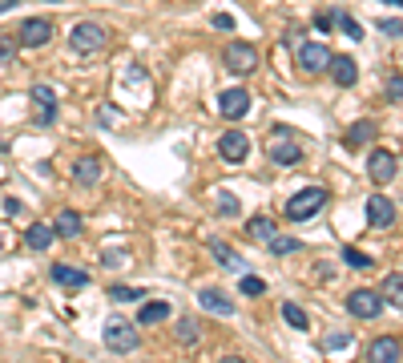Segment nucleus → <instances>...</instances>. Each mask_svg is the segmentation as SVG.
<instances>
[{
    "mask_svg": "<svg viewBox=\"0 0 403 363\" xmlns=\"http://www.w3.org/2000/svg\"><path fill=\"white\" fill-rule=\"evenodd\" d=\"M174 339H177L182 347H193V343H198V323H193V319H177Z\"/></svg>",
    "mask_w": 403,
    "mask_h": 363,
    "instance_id": "nucleus-31",
    "label": "nucleus"
},
{
    "mask_svg": "<svg viewBox=\"0 0 403 363\" xmlns=\"http://www.w3.org/2000/svg\"><path fill=\"white\" fill-rule=\"evenodd\" d=\"M101 174H105L101 158H81V162L73 165V182H77V186H97V182H101Z\"/></svg>",
    "mask_w": 403,
    "mask_h": 363,
    "instance_id": "nucleus-20",
    "label": "nucleus"
},
{
    "mask_svg": "<svg viewBox=\"0 0 403 363\" xmlns=\"http://www.w3.org/2000/svg\"><path fill=\"white\" fill-rule=\"evenodd\" d=\"M351 343V335L347 331H335V335H327V351H339V347H347Z\"/></svg>",
    "mask_w": 403,
    "mask_h": 363,
    "instance_id": "nucleus-40",
    "label": "nucleus"
},
{
    "mask_svg": "<svg viewBox=\"0 0 403 363\" xmlns=\"http://www.w3.org/2000/svg\"><path fill=\"white\" fill-rule=\"evenodd\" d=\"M383 4H399V0H383Z\"/></svg>",
    "mask_w": 403,
    "mask_h": 363,
    "instance_id": "nucleus-44",
    "label": "nucleus"
},
{
    "mask_svg": "<svg viewBox=\"0 0 403 363\" xmlns=\"http://www.w3.org/2000/svg\"><path fill=\"white\" fill-rule=\"evenodd\" d=\"M105 347L117 351V355H129V351H137V347H142V335H137L133 323H125V319H117V315H113L109 323H105Z\"/></svg>",
    "mask_w": 403,
    "mask_h": 363,
    "instance_id": "nucleus-5",
    "label": "nucleus"
},
{
    "mask_svg": "<svg viewBox=\"0 0 403 363\" xmlns=\"http://www.w3.org/2000/svg\"><path fill=\"white\" fill-rule=\"evenodd\" d=\"M0 247H4V231H0Z\"/></svg>",
    "mask_w": 403,
    "mask_h": 363,
    "instance_id": "nucleus-45",
    "label": "nucleus"
},
{
    "mask_svg": "<svg viewBox=\"0 0 403 363\" xmlns=\"http://www.w3.org/2000/svg\"><path fill=\"white\" fill-rule=\"evenodd\" d=\"M16 49H20V45H16V36H0V69L16 61Z\"/></svg>",
    "mask_w": 403,
    "mask_h": 363,
    "instance_id": "nucleus-35",
    "label": "nucleus"
},
{
    "mask_svg": "<svg viewBox=\"0 0 403 363\" xmlns=\"http://www.w3.org/2000/svg\"><path fill=\"white\" fill-rule=\"evenodd\" d=\"M53 33H57V25H53L48 17H29L13 36H16L20 49H45L48 41H53Z\"/></svg>",
    "mask_w": 403,
    "mask_h": 363,
    "instance_id": "nucleus-6",
    "label": "nucleus"
},
{
    "mask_svg": "<svg viewBox=\"0 0 403 363\" xmlns=\"http://www.w3.org/2000/svg\"><path fill=\"white\" fill-rule=\"evenodd\" d=\"M214 210H218V218H238L242 214V202H238V194H230V190H218L214 194Z\"/></svg>",
    "mask_w": 403,
    "mask_h": 363,
    "instance_id": "nucleus-24",
    "label": "nucleus"
},
{
    "mask_svg": "<svg viewBox=\"0 0 403 363\" xmlns=\"http://www.w3.org/2000/svg\"><path fill=\"white\" fill-rule=\"evenodd\" d=\"M266 247H271L274 254H294V250L303 247V242H299V238H287V234H278V231H274L271 238H266Z\"/></svg>",
    "mask_w": 403,
    "mask_h": 363,
    "instance_id": "nucleus-32",
    "label": "nucleus"
},
{
    "mask_svg": "<svg viewBox=\"0 0 403 363\" xmlns=\"http://www.w3.org/2000/svg\"><path fill=\"white\" fill-rule=\"evenodd\" d=\"M294 57H299V69H303V73H322V69H327L331 49H327L322 41H299Z\"/></svg>",
    "mask_w": 403,
    "mask_h": 363,
    "instance_id": "nucleus-11",
    "label": "nucleus"
},
{
    "mask_svg": "<svg viewBox=\"0 0 403 363\" xmlns=\"http://www.w3.org/2000/svg\"><path fill=\"white\" fill-rule=\"evenodd\" d=\"M399 291H403V275H399V270H391V275L383 279V299L391 303V307H399V303H403Z\"/></svg>",
    "mask_w": 403,
    "mask_h": 363,
    "instance_id": "nucleus-28",
    "label": "nucleus"
},
{
    "mask_svg": "<svg viewBox=\"0 0 403 363\" xmlns=\"http://www.w3.org/2000/svg\"><path fill=\"white\" fill-rule=\"evenodd\" d=\"M299 36H303V33H299V29H290V33H287V36H282V41H287L290 49H299Z\"/></svg>",
    "mask_w": 403,
    "mask_h": 363,
    "instance_id": "nucleus-41",
    "label": "nucleus"
},
{
    "mask_svg": "<svg viewBox=\"0 0 403 363\" xmlns=\"http://www.w3.org/2000/svg\"><path fill=\"white\" fill-rule=\"evenodd\" d=\"M399 97H403V73L399 69H391V77H387V101L399 105Z\"/></svg>",
    "mask_w": 403,
    "mask_h": 363,
    "instance_id": "nucleus-34",
    "label": "nucleus"
},
{
    "mask_svg": "<svg viewBox=\"0 0 403 363\" xmlns=\"http://www.w3.org/2000/svg\"><path fill=\"white\" fill-rule=\"evenodd\" d=\"M375 137H379V121L363 117V121L347 125V133H343V146H347V149H363V146H371Z\"/></svg>",
    "mask_w": 403,
    "mask_h": 363,
    "instance_id": "nucleus-14",
    "label": "nucleus"
},
{
    "mask_svg": "<svg viewBox=\"0 0 403 363\" xmlns=\"http://www.w3.org/2000/svg\"><path fill=\"white\" fill-rule=\"evenodd\" d=\"M322 73H327L339 89H351V85L359 81V65H355V57H347V53H331Z\"/></svg>",
    "mask_w": 403,
    "mask_h": 363,
    "instance_id": "nucleus-9",
    "label": "nucleus"
},
{
    "mask_svg": "<svg viewBox=\"0 0 403 363\" xmlns=\"http://www.w3.org/2000/svg\"><path fill=\"white\" fill-rule=\"evenodd\" d=\"M101 263L109 266V270H117V266L129 263V254H125V250H105V254H101Z\"/></svg>",
    "mask_w": 403,
    "mask_h": 363,
    "instance_id": "nucleus-37",
    "label": "nucleus"
},
{
    "mask_svg": "<svg viewBox=\"0 0 403 363\" xmlns=\"http://www.w3.org/2000/svg\"><path fill=\"white\" fill-rule=\"evenodd\" d=\"M315 29H319L322 36H331V29H335V13H319V17H315Z\"/></svg>",
    "mask_w": 403,
    "mask_h": 363,
    "instance_id": "nucleus-39",
    "label": "nucleus"
},
{
    "mask_svg": "<svg viewBox=\"0 0 403 363\" xmlns=\"http://www.w3.org/2000/svg\"><path fill=\"white\" fill-rule=\"evenodd\" d=\"M282 319H287V327H294V331H310V315H306L299 303H282Z\"/></svg>",
    "mask_w": 403,
    "mask_h": 363,
    "instance_id": "nucleus-26",
    "label": "nucleus"
},
{
    "mask_svg": "<svg viewBox=\"0 0 403 363\" xmlns=\"http://www.w3.org/2000/svg\"><path fill=\"white\" fill-rule=\"evenodd\" d=\"M109 299H113V303H142L145 291H142V287H113Z\"/></svg>",
    "mask_w": 403,
    "mask_h": 363,
    "instance_id": "nucleus-33",
    "label": "nucleus"
},
{
    "mask_svg": "<svg viewBox=\"0 0 403 363\" xmlns=\"http://www.w3.org/2000/svg\"><path fill=\"white\" fill-rule=\"evenodd\" d=\"M218 109H222V117L226 121H242V117L250 114V93L246 89H226L222 97H218Z\"/></svg>",
    "mask_w": 403,
    "mask_h": 363,
    "instance_id": "nucleus-13",
    "label": "nucleus"
},
{
    "mask_svg": "<svg viewBox=\"0 0 403 363\" xmlns=\"http://www.w3.org/2000/svg\"><path fill=\"white\" fill-rule=\"evenodd\" d=\"M170 319H174V307L165 299H149L137 311V327H153V323H170Z\"/></svg>",
    "mask_w": 403,
    "mask_h": 363,
    "instance_id": "nucleus-18",
    "label": "nucleus"
},
{
    "mask_svg": "<svg viewBox=\"0 0 403 363\" xmlns=\"http://www.w3.org/2000/svg\"><path fill=\"white\" fill-rule=\"evenodd\" d=\"M327 206V190L322 186H303L299 194H290L287 206H282V214L290 218V222H306V218H315Z\"/></svg>",
    "mask_w": 403,
    "mask_h": 363,
    "instance_id": "nucleus-1",
    "label": "nucleus"
},
{
    "mask_svg": "<svg viewBox=\"0 0 403 363\" xmlns=\"http://www.w3.org/2000/svg\"><path fill=\"white\" fill-rule=\"evenodd\" d=\"M266 158H271L274 165H282V170H290V165H299L303 162V146L290 137L287 125H274L271 133V146H266Z\"/></svg>",
    "mask_w": 403,
    "mask_h": 363,
    "instance_id": "nucleus-4",
    "label": "nucleus"
},
{
    "mask_svg": "<svg viewBox=\"0 0 403 363\" xmlns=\"http://www.w3.org/2000/svg\"><path fill=\"white\" fill-rule=\"evenodd\" d=\"M32 101L41 105L36 125H53V121H57V89H53V85H32Z\"/></svg>",
    "mask_w": 403,
    "mask_h": 363,
    "instance_id": "nucleus-17",
    "label": "nucleus"
},
{
    "mask_svg": "<svg viewBox=\"0 0 403 363\" xmlns=\"http://www.w3.org/2000/svg\"><path fill=\"white\" fill-rule=\"evenodd\" d=\"M4 210H8V214H20L25 206H20V198H8V202H4Z\"/></svg>",
    "mask_w": 403,
    "mask_h": 363,
    "instance_id": "nucleus-42",
    "label": "nucleus"
},
{
    "mask_svg": "<svg viewBox=\"0 0 403 363\" xmlns=\"http://www.w3.org/2000/svg\"><path fill=\"white\" fill-rule=\"evenodd\" d=\"M210 254H214V259H218V266H226V270H246V263H242V254L234 247H226V242H218V238H214V242H210Z\"/></svg>",
    "mask_w": 403,
    "mask_h": 363,
    "instance_id": "nucleus-22",
    "label": "nucleus"
},
{
    "mask_svg": "<svg viewBox=\"0 0 403 363\" xmlns=\"http://www.w3.org/2000/svg\"><path fill=\"white\" fill-rule=\"evenodd\" d=\"M81 231H85V218H81L77 210H61L57 222H53V234H57V238H77Z\"/></svg>",
    "mask_w": 403,
    "mask_h": 363,
    "instance_id": "nucleus-21",
    "label": "nucleus"
},
{
    "mask_svg": "<svg viewBox=\"0 0 403 363\" xmlns=\"http://www.w3.org/2000/svg\"><path fill=\"white\" fill-rule=\"evenodd\" d=\"M258 61H262V53H258V45H250V41H230L222 53V65L234 73V77H250L258 69Z\"/></svg>",
    "mask_w": 403,
    "mask_h": 363,
    "instance_id": "nucleus-3",
    "label": "nucleus"
},
{
    "mask_svg": "<svg viewBox=\"0 0 403 363\" xmlns=\"http://www.w3.org/2000/svg\"><path fill=\"white\" fill-rule=\"evenodd\" d=\"M25 242H29V250H48L57 242V234H53V226H45V222H32L29 231H25Z\"/></svg>",
    "mask_w": 403,
    "mask_h": 363,
    "instance_id": "nucleus-23",
    "label": "nucleus"
},
{
    "mask_svg": "<svg viewBox=\"0 0 403 363\" xmlns=\"http://www.w3.org/2000/svg\"><path fill=\"white\" fill-rule=\"evenodd\" d=\"M238 291H242L246 299H262V295H266V279H258V275H246V270H242Z\"/></svg>",
    "mask_w": 403,
    "mask_h": 363,
    "instance_id": "nucleus-29",
    "label": "nucleus"
},
{
    "mask_svg": "<svg viewBox=\"0 0 403 363\" xmlns=\"http://www.w3.org/2000/svg\"><path fill=\"white\" fill-rule=\"evenodd\" d=\"M48 279L57 282V287H73V291H81V287H89V270H77V266H69V263H53L48 266Z\"/></svg>",
    "mask_w": 403,
    "mask_h": 363,
    "instance_id": "nucleus-15",
    "label": "nucleus"
},
{
    "mask_svg": "<svg viewBox=\"0 0 403 363\" xmlns=\"http://www.w3.org/2000/svg\"><path fill=\"white\" fill-rule=\"evenodd\" d=\"M367 174L375 186H391L395 182V174H399V158L391 153V149H371V158H367Z\"/></svg>",
    "mask_w": 403,
    "mask_h": 363,
    "instance_id": "nucleus-7",
    "label": "nucleus"
},
{
    "mask_svg": "<svg viewBox=\"0 0 403 363\" xmlns=\"http://www.w3.org/2000/svg\"><path fill=\"white\" fill-rule=\"evenodd\" d=\"M210 25H214L218 33H234V17H230V13H214V17H210Z\"/></svg>",
    "mask_w": 403,
    "mask_h": 363,
    "instance_id": "nucleus-38",
    "label": "nucleus"
},
{
    "mask_svg": "<svg viewBox=\"0 0 403 363\" xmlns=\"http://www.w3.org/2000/svg\"><path fill=\"white\" fill-rule=\"evenodd\" d=\"M367 226L371 231H391L395 226V202L387 194H371L367 198Z\"/></svg>",
    "mask_w": 403,
    "mask_h": 363,
    "instance_id": "nucleus-10",
    "label": "nucleus"
},
{
    "mask_svg": "<svg viewBox=\"0 0 403 363\" xmlns=\"http://www.w3.org/2000/svg\"><path fill=\"white\" fill-rule=\"evenodd\" d=\"M246 234L254 238V242H266L274 234V218H266V214H254L250 222H246Z\"/></svg>",
    "mask_w": 403,
    "mask_h": 363,
    "instance_id": "nucleus-25",
    "label": "nucleus"
},
{
    "mask_svg": "<svg viewBox=\"0 0 403 363\" xmlns=\"http://www.w3.org/2000/svg\"><path fill=\"white\" fill-rule=\"evenodd\" d=\"M383 36H391V41H399V33H403V25H399V17H383L379 25H375Z\"/></svg>",
    "mask_w": 403,
    "mask_h": 363,
    "instance_id": "nucleus-36",
    "label": "nucleus"
},
{
    "mask_svg": "<svg viewBox=\"0 0 403 363\" xmlns=\"http://www.w3.org/2000/svg\"><path fill=\"white\" fill-rule=\"evenodd\" d=\"M105 45H109V33H105L97 20H77V25H73V33H69V49L81 53V57L101 53Z\"/></svg>",
    "mask_w": 403,
    "mask_h": 363,
    "instance_id": "nucleus-2",
    "label": "nucleus"
},
{
    "mask_svg": "<svg viewBox=\"0 0 403 363\" xmlns=\"http://www.w3.org/2000/svg\"><path fill=\"white\" fill-rule=\"evenodd\" d=\"M218 153H222L230 165H242L246 158H250V137L242 130H230V133H222V142H218Z\"/></svg>",
    "mask_w": 403,
    "mask_h": 363,
    "instance_id": "nucleus-12",
    "label": "nucleus"
},
{
    "mask_svg": "<svg viewBox=\"0 0 403 363\" xmlns=\"http://www.w3.org/2000/svg\"><path fill=\"white\" fill-rule=\"evenodd\" d=\"M343 263L351 266V270H371L375 259H371L367 250H355V247H343Z\"/></svg>",
    "mask_w": 403,
    "mask_h": 363,
    "instance_id": "nucleus-27",
    "label": "nucleus"
},
{
    "mask_svg": "<svg viewBox=\"0 0 403 363\" xmlns=\"http://www.w3.org/2000/svg\"><path fill=\"white\" fill-rule=\"evenodd\" d=\"M16 8V0H0V13H13Z\"/></svg>",
    "mask_w": 403,
    "mask_h": 363,
    "instance_id": "nucleus-43",
    "label": "nucleus"
},
{
    "mask_svg": "<svg viewBox=\"0 0 403 363\" xmlns=\"http://www.w3.org/2000/svg\"><path fill=\"white\" fill-rule=\"evenodd\" d=\"M347 311H351L355 319H379V311H383V295L371 291V287H359V291L347 295Z\"/></svg>",
    "mask_w": 403,
    "mask_h": 363,
    "instance_id": "nucleus-8",
    "label": "nucleus"
},
{
    "mask_svg": "<svg viewBox=\"0 0 403 363\" xmlns=\"http://www.w3.org/2000/svg\"><path fill=\"white\" fill-rule=\"evenodd\" d=\"M198 303H202L210 315H222V319H230V315H234V299L226 295V291H218V287H206V291L198 295Z\"/></svg>",
    "mask_w": 403,
    "mask_h": 363,
    "instance_id": "nucleus-19",
    "label": "nucleus"
},
{
    "mask_svg": "<svg viewBox=\"0 0 403 363\" xmlns=\"http://www.w3.org/2000/svg\"><path fill=\"white\" fill-rule=\"evenodd\" d=\"M335 25L343 29V33L351 36V41H363V25L351 17V13H343V8H335Z\"/></svg>",
    "mask_w": 403,
    "mask_h": 363,
    "instance_id": "nucleus-30",
    "label": "nucleus"
},
{
    "mask_svg": "<svg viewBox=\"0 0 403 363\" xmlns=\"http://www.w3.org/2000/svg\"><path fill=\"white\" fill-rule=\"evenodd\" d=\"M403 355V347L395 335H379V339H371L367 343V359L371 363H395Z\"/></svg>",
    "mask_w": 403,
    "mask_h": 363,
    "instance_id": "nucleus-16",
    "label": "nucleus"
},
{
    "mask_svg": "<svg viewBox=\"0 0 403 363\" xmlns=\"http://www.w3.org/2000/svg\"><path fill=\"white\" fill-rule=\"evenodd\" d=\"M45 4H53V0H45Z\"/></svg>",
    "mask_w": 403,
    "mask_h": 363,
    "instance_id": "nucleus-46",
    "label": "nucleus"
}]
</instances>
